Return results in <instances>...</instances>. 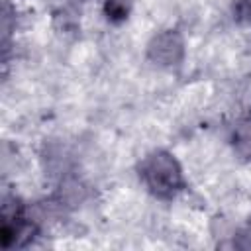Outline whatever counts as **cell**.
<instances>
[{
	"mask_svg": "<svg viewBox=\"0 0 251 251\" xmlns=\"http://www.w3.org/2000/svg\"><path fill=\"white\" fill-rule=\"evenodd\" d=\"M143 184L159 198H173L184 186L182 167L169 151L149 153L139 167Z\"/></svg>",
	"mask_w": 251,
	"mask_h": 251,
	"instance_id": "obj_1",
	"label": "cell"
},
{
	"mask_svg": "<svg viewBox=\"0 0 251 251\" xmlns=\"http://www.w3.org/2000/svg\"><path fill=\"white\" fill-rule=\"evenodd\" d=\"M231 143H233V151L243 157V159H251V114L243 116L231 131Z\"/></svg>",
	"mask_w": 251,
	"mask_h": 251,
	"instance_id": "obj_3",
	"label": "cell"
},
{
	"mask_svg": "<svg viewBox=\"0 0 251 251\" xmlns=\"http://www.w3.org/2000/svg\"><path fill=\"white\" fill-rule=\"evenodd\" d=\"M129 2L127 0H108L106 2V14L110 20H124L127 16Z\"/></svg>",
	"mask_w": 251,
	"mask_h": 251,
	"instance_id": "obj_4",
	"label": "cell"
},
{
	"mask_svg": "<svg viewBox=\"0 0 251 251\" xmlns=\"http://www.w3.org/2000/svg\"><path fill=\"white\" fill-rule=\"evenodd\" d=\"M237 12L247 24H251V0H239L237 2Z\"/></svg>",
	"mask_w": 251,
	"mask_h": 251,
	"instance_id": "obj_5",
	"label": "cell"
},
{
	"mask_svg": "<svg viewBox=\"0 0 251 251\" xmlns=\"http://www.w3.org/2000/svg\"><path fill=\"white\" fill-rule=\"evenodd\" d=\"M147 55H149L151 63H155L161 69H173V67L180 65V61L184 57L182 35L175 29L157 33L147 45Z\"/></svg>",
	"mask_w": 251,
	"mask_h": 251,
	"instance_id": "obj_2",
	"label": "cell"
}]
</instances>
